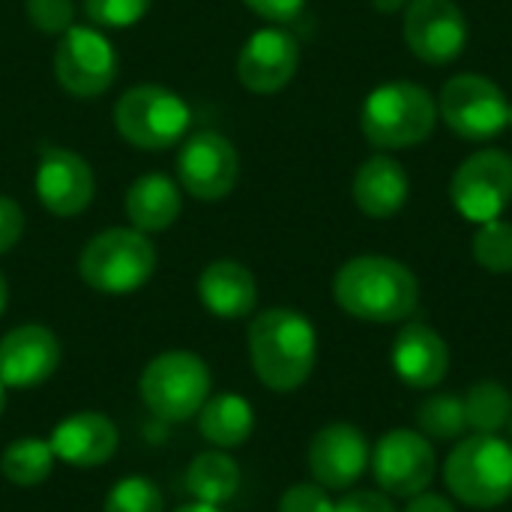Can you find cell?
I'll use <instances>...</instances> for the list:
<instances>
[{
    "label": "cell",
    "instance_id": "cell-27",
    "mask_svg": "<svg viewBox=\"0 0 512 512\" xmlns=\"http://www.w3.org/2000/svg\"><path fill=\"white\" fill-rule=\"evenodd\" d=\"M465 429V399L459 393H432L417 405V432L429 441H456Z\"/></svg>",
    "mask_w": 512,
    "mask_h": 512
},
{
    "label": "cell",
    "instance_id": "cell-2",
    "mask_svg": "<svg viewBox=\"0 0 512 512\" xmlns=\"http://www.w3.org/2000/svg\"><path fill=\"white\" fill-rule=\"evenodd\" d=\"M249 360L267 390H300L315 372L318 333L297 309H264L249 324Z\"/></svg>",
    "mask_w": 512,
    "mask_h": 512
},
{
    "label": "cell",
    "instance_id": "cell-38",
    "mask_svg": "<svg viewBox=\"0 0 512 512\" xmlns=\"http://www.w3.org/2000/svg\"><path fill=\"white\" fill-rule=\"evenodd\" d=\"M174 512H222L219 507H213V504H201V501H195V504H186V507H180V510Z\"/></svg>",
    "mask_w": 512,
    "mask_h": 512
},
{
    "label": "cell",
    "instance_id": "cell-17",
    "mask_svg": "<svg viewBox=\"0 0 512 512\" xmlns=\"http://www.w3.org/2000/svg\"><path fill=\"white\" fill-rule=\"evenodd\" d=\"M60 366V342L42 324L12 327L0 339V384L6 390H27L45 384Z\"/></svg>",
    "mask_w": 512,
    "mask_h": 512
},
{
    "label": "cell",
    "instance_id": "cell-26",
    "mask_svg": "<svg viewBox=\"0 0 512 512\" xmlns=\"http://www.w3.org/2000/svg\"><path fill=\"white\" fill-rule=\"evenodd\" d=\"M465 420L474 435H498L512 420L510 390L498 381H477L465 396Z\"/></svg>",
    "mask_w": 512,
    "mask_h": 512
},
{
    "label": "cell",
    "instance_id": "cell-4",
    "mask_svg": "<svg viewBox=\"0 0 512 512\" xmlns=\"http://www.w3.org/2000/svg\"><path fill=\"white\" fill-rule=\"evenodd\" d=\"M450 495L474 510H495L512 498V444L501 435H471L444 462Z\"/></svg>",
    "mask_w": 512,
    "mask_h": 512
},
{
    "label": "cell",
    "instance_id": "cell-8",
    "mask_svg": "<svg viewBox=\"0 0 512 512\" xmlns=\"http://www.w3.org/2000/svg\"><path fill=\"white\" fill-rule=\"evenodd\" d=\"M438 117L465 141H492L510 126V102L504 90L483 75H453L438 96Z\"/></svg>",
    "mask_w": 512,
    "mask_h": 512
},
{
    "label": "cell",
    "instance_id": "cell-28",
    "mask_svg": "<svg viewBox=\"0 0 512 512\" xmlns=\"http://www.w3.org/2000/svg\"><path fill=\"white\" fill-rule=\"evenodd\" d=\"M474 261L489 273H512V222H483L471 243Z\"/></svg>",
    "mask_w": 512,
    "mask_h": 512
},
{
    "label": "cell",
    "instance_id": "cell-22",
    "mask_svg": "<svg viewBox=\"0 0 512 512\" xmlns=\"http://www.w3.org/2000/svg\"><path fill=\"white\" fill-rule=\"evenodd\" d=\"M183 213L180 186L165 174H141L126 192V216L141 234L168 231Z\"/></svg>",
    "mask_w": 512,
    "mask_h": 512
},
{
    "label": "cell",
    "instance_id": "cell-25",
    "mask_svg": "<svg viewBox=\"0 0 512 512\" xmlns=\"http://www.w3.org/2000/svg\"><path fill=\"white\" fill-rule=\"evenodd\" d=\"M54 462H57V456L45 438H18L0 453V474L12 486L33 489L51 477Z\"/></svg>",
    "mask_w": 512,
    "mask_h": 512
},
{
    "label": "cell",
    "instance_id": "cell-24",
    "mask_svg": "<svg viewBox=\"0 0 512 512\" xmlns=\"http://www.w3.org/2000/svg\"><path fill=\"white\" fill-rule=\"evenodd\" d=\"M186 489L195 501L222 507L240 492V468L225 450H207L198 453L186 471Z\"/></svg>",
    "mask_w": 512,
    "mask_h": 512
},
{
    "label": "cell",
    "instance_id": "cell-40",
    "mask_svg": "<svg viewBox=\"0 0 512 512\" xmlns=\"http://www.w3.org/2000/svg\"><path fill=\"white\" fill-rule=\"evenodd\" d=\"M3 411H6V387L0 384V417H3Z\"/></svg>",
    "mask_w": 512,
    "mask_h": 512
},
{
    "label": "cell",
    "instance_id": "cell-18",
    "mask_svg": "<svg viewBox=\"0 0 512 512\" xmlns=\"http://www.w3.org/2000/svg\"><path fill=\"white\" fill-rule=\"evenodd\" d=\"M396 378L411 390H435L450 372V345L429 324H405L390 351Z\"/></svg>",
    "mask_w": 512,
    "mask_h": 512
},
{
    "label": "cell",
    "instance_id": "cell-35",
    "mask_svg": "<svg viewBox=\"0 0 512 512\" xmlns=\"http://www.w3.org/2000/svg\"><path fill=\"white\" fill-rule=\"evenodd\" d=\"M255 15L273 21V24H288L294 18H300L306 0H243Z\"/></svg>",
    "mask_w": 512,
    "mask_h": 512
},
{
    "label": "cell",
    "instance_id": "cell-34",
    "mask_svg": "<svg viewBox=\"0 0 512 512\" xmlns=\"http://www.w3.org/2000/svg\"><path fill=\"white\" fill-rule=\"evenodd\" d=\"M24 234V213L18 201L9 195H0V255H6Z\"/></svg>",
    "mask_w": 512,
    "mask_h": 512
},
{
    "label": "cell",
    "instance_id": "cell-11",
    "mask_svg": "<svg viewBox=\"0 0 512 512\" xmlns=\"http://www.w3.org/2000/svg\"><path fill=\"white\" fill-rule=\"evenodd\" d=\"M378 489L390 498H414L429 492L438 474V456L426 435L414 429H393L378 438L369 459Z\"/></svg>",
    "mask_w": 512,
    "mask_h": 512
},
{
    "label": "cell",
    "instance_id": "cell-33",
    "mask_svg": "<svg viewBox=\"0 0 512 512\" xmlns=\"http://www.w3.org/2000/svg\"><path fill=\"white\" fill-rule=\"evenodd\" d=\"M333 512H396L390 495H384L381 489L372 492V489H357V492H345Z\"/></svg>",
    "mask_w": 512,
    "mask_h": 512
},
{
    "label": "cell",
    "instance_id": "cell-6",
    "mask_svg": "<svg viewBox=\"0 0 512 512\" xmlns=\"http://www.w3.org/2000/svg\"><path fill=\"white\" fill-rule=\"evenodd\" d=\"M192 108L162 84H135L114 102V129L138 150H168L186 141Z\"/></svg>",
    "mask_w": 512,
    "mask_h": 512
},
{
    "label": "cell",
    "instance_id": "cell-20",
    "mask_svg": "<svg viewBox=\"0 0 512 512\" xmlns=\"http://www.w3.org/2000/svg\"><path fill=\"white\" fill-rule=\"evenodd\" d=\"M198 297L216 318L237 321L258 306V282L249 267L231 258L207 264L198 276Z\"/></svg>",
    "mask_w": 512,
    "mask_h": 512
},
{
    "label": "cell",
    "instance_id": "cell-41",
    "mask_svg": "<svg viewBox=\"0 0 512 512\" xmlns=\"http://www.w3.org/2000/svg\"><path fill=\"white\" fill-rule=\"evenodd\" d=\"M510 126H512V105H510Z\"/></svg>",
    "mask_w": 512,
    "mask_h": 512
},
{
    "label": "cell",
    "instance_id": "cell-29",
    "mask_svg": "<svg viewBox=\"0 0 512 512\" xmlns=\"http://www.w3.org/2000/svg\"><path fill=\"white\" fill-rule=\"evenodd\" d=\"M105 512H165L159 486L147 477H123L111 486Z\"/></svg>",
    "mask_w": 512,
    "mask_h": 512
},
{
    "label": "cell",
    "instance_id": "cell-3",
    "mask_svg": "<svg viewBox=\"0 0 512 512\" xmlns=\"http://www.w3.org/2000/svg\"><path fill=\"white\" fill-rule=\"evenodd\" d=\"M438 123V99L414 81L375 87L360 111L363 135L378 150H408L423 144Z\"/></svg>",
    "mask_w": 512,
    "mask_h": 512
},
{
    "label": "cell",
    "instance_id": "cell-5",
    "mask_svg": "<svg viewBox=\"0 0 512 512\" xmlns=\"http://www.w3.org/2000/svg\"><path fill=\"white\" fill-rule=\"evenodd\" d=\"M84 285L99 294H132L156 273V246L138 228H108L87 240L78 258Z\"/></svg>",
    "mask_w": 512,
    "mask_h": 512
},
{
    "label": "cell",
    "instance_id": "cell-42",
    "mask_svg": "<svg viewBox=\"0 0 512 512\" xmlns=\"http://www.w3.org/2000/svg\"><path fill=\"white\" fill-rule=\"evenodd\" d=\"M510 432H512V420H510Z\"/></svg>",
    "mask_w": 512,
    "mask_h": 512
},
{
    "label": "cell",
    "instance_id": "cell-19",
    "mask_svg": "<svg viewBox=\"0 0 512 512\" xmlns=\"http://www.w3.org/2000/svg\"><path fill=\"white\" fill-rule=\"evenodd\" d=\"M48 444L57 462L87 471V468H99L111 462V456L117 453L120 435L111 417L99 411H78V414L63 417L54 426Z\"/></svg>",
    "mask_w": 512,
    "mask_h": 512
},
{
    "label": "cell",
    "instance_id": "cell-23",
    "mask_svg": "<svg viewBox=\"0 0 512 512\" xmlns=\"http://www.w3.org/2000/svg\"><path fill=\"white\" fill-rule=\"evenodd\" d=\"M255 429L252 405L237 393H216L198 411V432L216 450H237Z\"/></svg>",
    "mask_w": 512,
    "mask_h": 512
},
{
    "label": "cell",
    "instance_id": "cell-36",
    "mask_svg": "<svg viewBox=\"0 0 512 512\" xmlns=\"http://www.w3.org/2000/svg\"><path fill=\"white\" fill-rule=\"evenodd\" d=\"M402 512H456L453 501L438 495V492H420L414 498H408V507Z\"/></svg>",
    "mask_w": 512,
    "mask_h": 512
},
{
    "label": "cell",
    "instance_id": "cell-14",
    "mask_svg": "<svg viewBox=\"0 0 512 512\" xmlns=\"http://www.w3.org/2000/svg\"><path fill=\"white\" fill-rule=\"evenodd\" d=\"M468 36V18L453 0H411L405 9V42L423 63L459 60Z\"/></svg>",
    "mask_w": 512,
    "mask_h": 512
},
{
    "label": "cell",
    "instance_id": "cell-21",
    "mask_svg": "<svg viewBox=\"0 0 512 512\" xmlns=\"http://www.w3.org/2000/svg\"><path fill=\"white\" fill-rule=\"evenodd\" d=\"M408 192L411 180L405 168L384 153L366 159L354 174V201L369 219H393L405 207Z\"/></svg>",
    "mask_w": 512,
    "mask_h": 512
},
{
    "label": "cell",
    "instance_id": "cell-31",
    "mask_svg": "<svg viewBox=\"0 0 512 512\" xmlns=\"http://www.w3.org/2000/svg\"><path fill=\"white\" fill-rule=\"evenodd\" d=\"M27 21L48 36H63L75 24V3L72 0H24Z\"/></svg>",
    "mask_w": 512,
    "mask_h": 512
},
{
    "label": "cell",
    "instance_id": "cell-39",
    "mask_svg": "<svg viewBox=\"0 0 512 512\" xmlns=\"http://www.w3.org/2000/svg\"><path fill=\"white\" fill-rule=\"evenodd\" d=\"M6 303H9V285H6V276L0 273V315L6 312Z\"/></svg>",
    "mask_w": 512,
    "mask_h": 512
},
{
    "label": "cell",
    "instance_id": "cell-9",
    "mask_svg": "<svg viewBox=\"0 0 512 512\" xmlns=\"http://www.w3.org/2000/svg\"><path fill=\"white\" fill-rule=\"evenodd\" d=\"M450 201L462 219L483 225L501 219L512 204V156L504 150L471 153L450 180Z\"/></svg>",
    "mask_w": 512,
    "mask_h": 512
},
{
    "label": "cell",
    "instance_id": "cell-7",
    "mask_svg": "<svg viewBox=\"0 0 512 512\" xmlns=\"http://www.w3.org/2000/svg\"><path fill=\"white\" fill-rule=\"evenodd\" d=\"M210 369L192 351H165L153 357L138 381L144 408L162 423L192 420L210 396Z\"/></svg>",
    "mask_w": 512,
    "mask_h": 512
},
{
    "label": "cell",
    "instance_id": "cell-32",
    "mask_svg": "<svg viewBox=\"0 0 512 512\" xmlns=\"http://www.w3.org/2000/svg\"><path fill=\"white\" fill-rule=\"evenodd\" d=\"M336 501L318 483H297L279 498V512H333Z\"/></svg>",
    "mask_w": 512,
    "mask_h": 512
},
{
    "label": "cell",
    "instance_id": "cell-15",
    "mask_svg": "<svg viewBox=\"0 0 512 512\" xmlns=\"http://www.w3.org/2000/svg\"><path fill=\"white\" fill-rule=\"evenodd\" d=\"M372 447L351 423H327L309 444V474L327 492L351 489L369 471Z\"/></svg>",
    "mask_w": 512,
    "mask_h": 512
},
{
    "label": "cell",
    "instance_id": "cell-13",
    "mask_svg": "<svg viewBox=\"0 0 512 512\" xmlns=\"http://www.w3.org/2000/svg\"><path fill=\"white\" fill-rule=\"evenodd\" d=\"M93 195H96V177L84 156L57 144L39 147L36 198L51 216L57 219L81 216L93 204Z\"/></svg>",
    "mask_w": 512,
    "mask_h": 512
},
{
    "label": "cell",
    "instance_id": "cell-37",
    "mask_svg": "<svg viewBox=\"0 0 512 512\" xmlns=\"http://www.w3.org/2000/svg\"><path fill=\"white\" fill-rule=\"evenodd\" d=\"M372 6H375L378 12H396V9L408 6V0H372Z\"/></svg>",
    "mask_w": 512,
    "mask_h": 512
},
{
    "label": "cell",
    "instance_id": "cell-16",
    "mask_svg": "<svg viewBox=\"0 0 512 512\" xmlns=\"http://www.w3.org/2000/svg\"><path fill=\"white\" fill-rule=\"evenodd\" d=\"M300 66V45L282 27L255 30L237 54V78L246 90L270 96L291 84Z\"/></svg>",
    "mask_w": 512,
    "mask_h": 512
},
{
    "label": "cell",
    "instance_id": "cell-12",
    "mask_svg": "<svg viewBox=\"0 0 512 512\" xmlns=\"http://www.w3.org/2000/svg\"><path fill=\"white\" fill-rule=\"evenodd\" d=\"M180 186L198 201H222L240 180V156L219 132H195L177 156Z\"/></svg>",
    "mask_w": 512,
    "mask_h": 512
},
{
    "label": "cell",
    "instance_id": "cell-30",
    "mask_svg": "<svg viewBox=\"0 0 512 512\" xmlns=\"http://www.w3.org/2000/svg\"><path fill=\"white\" fill-rule=\"evenodd\" d=\"M153 0H84V15L99 30H126L135 27Z\"/></svg>",
    "mask_w": 512,
    "mask_h": 512
},
{
    "label": "cell",
    "instance_id": "cell-10",
    "mask_svg": "<svg viewBox=\"0 0 512 512\" xmlns=\"http://www.w3.org/2000/svg\"><path fill=\"white\" fill-rule=\"evenodd\" d=\"M54 75L69 96L96 99L117 78V51L99 27L72 24L54 48Z\"/></svg>",
    "mask_w": 512,
    "mask_h": 512
},
{
    "label": "cell",
    "instance_id": "cell-1",
    "mask_svg": "<svg viewBox=\"0 0 512 512\" xmlns=\"http://www.w3.org/2000/svg\"><path fill=\"white\" fill-rule=\"evenodd\" d=\"M336 306L369 324H399L417 312L420 282L396 258L357 255L345 261L333 279Z\"/></svg>",
    "mask_w": 512,
    "mask_h": 512
}]
</instances>
